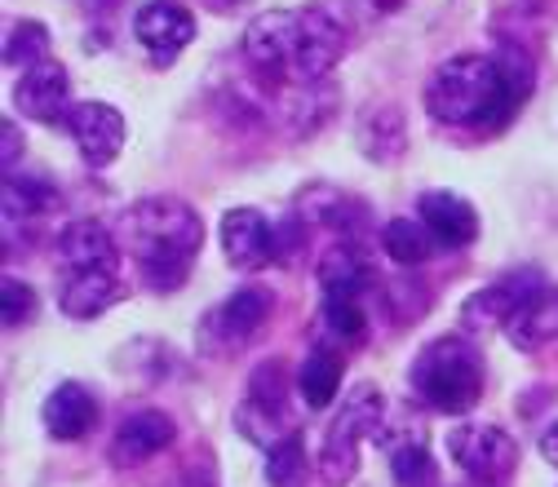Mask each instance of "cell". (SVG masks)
<instances>
[{
  "instance_id": "cell-25",
  "label": "cell",
  "mask_w": 558,
  "mask_h": 487,
  "mask_svg": "<svg viewBox=\"0 0 558 487\" xmlns=\"http://www.w3.org/2000/svg\"><path fill=\"white\" fill-rule=\"evenodd\" d=\"M355 470H360V439H351V435H341V430L328 426L324 452H319V478L328 487H341V483L355 478Z\"/></svg>"
},
{
  "instance_id": "cell-26",
  "label": "cell",
  "mask_w": 558,
  "mask_h": 487,
  "mask_svg": "<svg viewBox=\"0 0 558 487\" xmlns=\"http://www.w3.org/2000/svg\"><path fill=\"white\" fill-rule=\"evenodd\" d=\"M45 58H49V27L36 19H19L5 36V62L32 72V66H40Z\"/></svg>"
},
{
  "instance_id": "cell-8",
  "label": "cell",
  "mask_w": 558,
  "mask_h": 487,
  "mask_svg": "<svg viewBox=\"0 0 558 487\" xmlns=\"http://www.w3.org/2000/svg\"><path fill=\"white\" fill-rule=\"evenodd\" d=\"M133 36L160 66H169L195 40V19L178 0H147V5L133 14Z\"/></svg>"
},
{
  "instance_id": "cell-2",
  "label": "cell",
  "mask_w": 558,
  "mask_h": 487,
  "mask_svg": "<svg viewBox=\"0 0 558 487\" xmlns=\"http://www.w3.org/2000/svg\"><path fill=\"white\" fill-rule=\"evenodd\" d=\"M536 85V62L519 45H501L497 53H457L426 85V111L439 124L465 129H506Z\"/></svg>"
},
{
  "instance_id": "cell-1",
  "label": "cell",
  "mask_w": 558,
  "mask_h": 487,
  "mask_svg": "<svg viewBox=\"0 0 558 487\" xmlns=\"http://www.w3.org/2000/svg\"><path fill=\"white\" fill-rule=\"evenodd\" d=\"M345 45H351V19L328 0L302 10H266L240 36L248 66L279 89L319 85L341 62Z\"/></svg>"
},
{
  "instance_id": "cell-18",
  "label": "cell",
  "mask_w": 558,
  "mask_h": 487,
  "mask_svg": "<svg viewBox=\"0 0 558 487\" xmlns=\"http://www.w3.org/2000/svg\"><path fill=\"white\" fill-rule=\"evenodd\" d=\"M506 337L519 345V351H536V345L554 341L558 337V293L554 289H541L536 297H527L523 311L510 319Z\"/></svg>"
},
{
  "instance_id": "cell-13",
  "label": "cell",
  "mask_w": 558,
  "mask_h": 487,
  "mask_svg": "<svg viewBox=\"0 0 558 487\" xmlns=\"http://www.w3.org/2000/svg\"><path fill=\"white\" fill-rule=\"evenodd\" d=\"M422 222L444 248H465L478 240V214L457 191H426L422 195Z\"/></svg>"
},
{
  "instance_id": "cell-30",
  "label": "cell",
  "mask_w": 558,
  "mask_h": 487,
  "mask_svg": "<svg viewBox=\"0 0 558 487\" xmlns=\"http://www.w3.org/2000/svg\"><path fill=\"white\" fill-rule=\"evenodd\" d=\"M0 129H5V133H0V160H5V169L14 173V160L23 156V133H19V124H14V120H5Z\"/></svg>"
},
{
  "instance_id": "cell-14",
  "label": "cell",
  "mask_w": 558,
  "mask_h": 487,
  "mask_svg": "<svg viewBox=\"0 0 558 487\" xmlns=\"http://www.w3.org/2000/svg\"><path fill=\"white\" fill-rule=\"evenodd\" d=\"M45 430L58 439V443H76L94 430L98 422V399L81 386V381H62L49 399H45Z\"/></svg>"
},
{
  "instance_id": "cell-19",
  "label": "cell",
  "mask_w": 558,
  "mask_h": 487,
  "mask_svg": "<svg viewBox=\"0 0 558 487\" xmlns=\"http://www.w3.org/2000/svg\"><path fill=\"white\" fill-rule=\"evenodd\" d=\"M341 373H345V360L337 351H328V345H319V351H311L298 368V390L311 407H328L341 390Z\"/></svg>"
},
{
  "instance_id": "cell-15",
  "label": "cell",
  "mask_w": 558,
  "mask_h": 487,
  "mask_svg": "<svg viewBox=\"0 0 558 487\" xmlns=\"http://www.w3.org/2000/svg\"><path fill=\"white\" fill-rule=\"evenodd\" d=\"M120 280L111 275V266L102 270H72L58 289V306L66 319H98L102 311H111L120 302Z\"/></svg>"
},
{
  "instance_id": "cell-33",
  "label": "cell",
  "mask_w": 558,
  "mask_h": 487,
  "mask_svg": "<svg viewBox=\"0 0 558 487\" xmlns=\"http://www.w3.org/2000/svg\"><path fill=\"white\" fill-rule=\"evenodd\" d=\"M373 5H377L381 14H390V10H399V5H403V0H373Z\"/></svg>"
},
{
  "instance_id": "cell-6",
  "label": "cell",
  "mask_w": 558,
  "mask_h": 487,
  "mask_svg": "<svg viewBox=\"0 0 558 487\" xmlns=\"http://www.w3.org/2000/svg\"><path fill=\"white\" fill-rule=\"evenodd\" d=\"M270 306H275V293L270 289H240L231 293L218 311H208L204 324H199V341H204V351L208 355H218V351H240V345L270 319Z\"/></svg>"
},
{
  "instance_id": "cell-22",
  "label": "cell",
  "mask_w": 558,
  "mask_h": 487,
  "mask_svg": "<svg viewBox=\"0 0 558 487\" xmlns=\"http://www.w3.org/2000/svg\"><path fill=\"white\" fill-rule=\"evenodd\" d=\"M244 403L257 407V412H270V416H284V403H289V368L279 364V360L257 364Z\"/></svg>"
},
{
  "instance_id": "cell-17",
  "label": "cell",
  "mask_w": 558,
  "mask_h": 487,
  "mask_svg": "<svg viewBox=\"0 0 558 487\" xmlns=\"http://www.w3.org/2000/svg\"><path fill=\"white\" fill-rule=\"evenodd\" d=\"M319 284L332 297H360L373 284V261L355 244H332L319 261Z\"/></svg>"
},
{
  "instance_id": "cell-20",
  "label": "cell",
  "mask_w": 558,
  "mask_h": 487,
  "mask_svg": "<svg viewBox=\"0 0 558 487\" xmlns=\"http://www.w3.org/2000/svg\"><path fill=\"white\" fill-rule=\"evenodd\" d=\"M381 244H386V253H390V261L395 266H403V270H412V266H422V261H430V253H435V235L426 231V222L422 218H395V222H386V231H381Z\"/></svg>"
},
{
  "instance_id": "cell-23",
  "label": "cell",
  "mask_w": 558,
  "mask_h": 487,
  "mask_svg": "<svg viewBox=\"0 0 558 487\" xmlns=\"http://www.w3.org/2000/svg\"><path fill=\"white\" fill-rule=\"evenodd\" d=\"M302 474H306L302 430H289L279 443L266 448V483L270 487H302Z\"/></svg>"
},
{
  "instance_id": "cell-3",
  "label": "cell",
  "mask_w": 558,
  "mask_h": 487,
  "mask_svg": "<svg viewBox=\"0 0 558 487\" xmlns=\"http://www.w3.org/2000/svg\"><path fill=\"white\" fill-rule=\"evenodd\" d=\"M199 244H204L199 214L173 195L137 199L120 218V248L133 253V261L143 266V280L151 293H173L186 284Z\"/></svg>"
},
{
  "instance_id": "cell-34",
  "label": "cell",
  "mask_w": 558,
  "mask_h": 487,
  "mask_svg": "<svg viewBox=\"0 0 558 487\" xmlns=\"http://www.w3.org/2000/svg\"><path fill=\"white\" fill-rule=\"evenodd\" d=\"M214 5H240V0H214Z\"/></svg>"
},
{
  "instance_id": "cell-27",
  "label": "cell",
  "mask_w": 558,
  "mask_h": 487,
  "mask_svg": "<svg viewBox=\"0 0 558 487\" xmlns=\"http://www.w3.org/2000/svg\"><path fill=\"white\" fill-rule=\"evenodd\" d=\"M58 204V186L45 178H27V173H10L5 178V208L10 214H49Z\"/></svg>"
},
{
  "instance_id": "cell-29",
  "label": "cell",
  "mask_w": 558,
  "mask_h": 487,
  "mask_svg": "<svg viewBox=\"0 0 558 487\" xmlns=\"http://www.w3.org/2000/svg\"><path fill=\"white\" fill-rule=\"evenodd\" d=\"M0 302H5V328H27L32 319H36V306H40V297L32 293V284H23V280H5V289H0Z\"/></svg>"
},
{
  "instance_id": "cell-31",
  "label": "cell",
  "mask_w": 558,
  "mask_h": 487,
  "mask_svg": "<svg viewBox=\"0 0 558 487\" xmlns=\"http://www.w3.org/2000/svg\"><path fill=\"white\" fill-rule=\"evenodd\" d=\"M541 456H545V461L558 470V422L545 430V439H541Z\"/></svg>"
},
{
  "instance_id": "cell-11",
  "label": "cell",
  "mask_w": 558,
  "mask_h": 487,
  "mask_svg": "<svg viewBox=\"0 0 558 487\" xmlns=\"http://www.w3.org/2000/svg\"><path fill=\"white\" fill-rule=\"evenodd\" d=\"M222 257L235 270H262L270 257H279V235L257 208H227L222 214Z\"/></svg>"
},
{
  "instance_id": "cell-28",
  "label": "cell",
  "mask_w": 558,
  "mask_h": 487,
  "mask_svg": "<svg viewBox=\"0 0 558 487\" xmlns=\"http://www.w3.org/2000/svg\"><path fill=\"white\" fill-rule=\"evenodd\" d=\"M324 324L341 341H364V332H368V315H364L360 297H332V293H324Z\"/></svg>"
},
{
  "instance_id": "cell-12",
  "label": "cell",
  "mask_w": 558,
  "mask_h": 487,
  "mask_svg": "<svg viewBox=\"0 0 558 487\" xmlns=\"http://www.w3.org/2000/svg\"><path fill=\"white\" fill-rule=\"evenodd\" d=\"M173 435H178V426L169 422L165 412H156V407L129 412L124 422L116 426V435H111V465H120V470L147 465L151 456H160L173 443Z\"/></svg>"
},
{
  "instance_id": "cell-10",
  "label": "cell",
  "mask_w": 558,
  "mask_h": 487,
  "mask_svg": "<svg viewBox=\"0 0 558 487\" xmlns=\"http://www.w3.org/2000/svg\"><path fill=\"white\" fill-rule=\"evenodd\" d=\"M541 289H545L541 275H532V270H514L510 280L487 284V289L470 293V297H465L461 319H465V328H474V332H487V328H510V319L523 311V302H527V297H536Z\"/></svg>"
},
{
  "instance_id": "cell-16",
  "label": "cell",
  "mask_w": 558,
  "mask_h": 487,
  "mask_svg": "<svg viewBox=\"0 0 558 487\" xmlns=\"http://www.w3.org/2000/svg\"><path fill=\"white\" fill-rule=\"evenodd\" d=\"M116 244L120 240L102 222L81 218L72 227H62V235H58V261L66 270H102V266L116 261Z\"/></svg>"
},
{
  "instance_id": "cell-32",
  "label": "cell",
  "mask_w": 558,
  "mask_h": 487,
  "mask_svg": "<svg viewBox=\"0 0 558 487\" xmlns=\"http://www.w3.org/2000/svg\"><path fill=\"white\" fill-rule=\"evenodd\" d=\"M182 487H218V483H214V478H199V474H186Z\"/></svg>"
},
{
  "instance_id": "cell-7",
  "label": "cell",
  "mask_w": 558,
  "mask_h": 487,
  "mask_svg": "<svg viewBox=\"0 0 558 487\" xmlns=\"http://www.w3.org/2000/svg\"><path fill=\"white\" fill-rule=\"evenodd\" d=\"M89 169H107L124 151V115L107 102H76L62 124Z\"/></svg>"
},
{
  "instance_id": "cell-24",
  "label": "cell",
  "mask_w": 558,
  "mask_h": 487,
  "mask_svg": "<svg viewBox=\"0 0 558 487\" xmlns=\"http://www.w3.org/2000/svg\"><path fill=\"white\" fill-rule=\"evenodd\" d=\"M390 474L399 487H422L435 478V456L426 448V435H416V439H399L390 448Z\"/></svg>"
},
{
  "instance_id": "cell-4",
  "label": "cell",
  "mask_w": 558,
  "mask_h": 487,
  "mask_svg": "<svg viewBox=\"0 0 558 487\" xmlns=\"http://www.w3.org/2000/svg\"><path fill=\"white\" fill-rule=\"evenodd\" d=\"M408 381L426 407L461 416L483 399V355L465 337H439L422 345V355L408 368Z\"/></svg>"
},
{
  "instance_id": "cell-5",
  "label": "cell",
  "mask_w": 558,
  "mask_h": 487,
  "mask_svg": "<svg viewBox=\"0 0 558 487\" xmlns=\"http://www.w3.org/2000/svg\"><path fill=\"white\" fill-rule=\"evenodd\" d=\"M448 456L457 470L474 483H501L519 465V448L501 426H483V422H461L448 430Z\"/></svg>"
},
{
  "instance_id": "cell-9",
  "label": "cell",
  "mask_w": 558,
  "mask_h": 487,
  "mask_svg": "<svg viewBox=\"0 0 558 487\" xmlns=\"http://www.w3.org/2000/svg\"><path fill=\"white\" fill-rule=\"evenodd\" d=\"M14 107L19 115L36 120V124H66L72 115V85H66V66L45 58L40 66L19 76L14 85Z\"/></svg>"
},
{
  "instance_id": "cell-21",
  "label": "cell",
  "mask_w": 558,
  "mask_h": 487,
  "mask_svg": "<svg viewBox=\"0 0 558 487\" xmlns=\"http://www.w3.org/2000/svg\"><path fill=\"white\" fill-rule=\"evenodd\" d=\"M403 147H408V133H403V115L395 107H377L373 115H364V151L373 160L390 165Z\"/></svg>"
}]
</instances>
